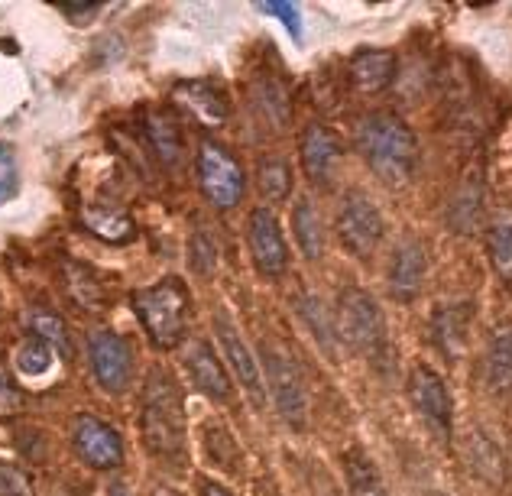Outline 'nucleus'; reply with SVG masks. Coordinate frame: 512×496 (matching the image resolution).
<instances>
[{"label":"nucleus","instance_id":"3","mask_svg":"<svg viewBox=\"0 0 512 496\" xmlns=\"http://www.w3.org/2000/svg\"><path fill=\"white\" fill-rule=\"evenodd\" d=\"M133 308H137L143 328L156 347L169 351V347H175L185 338L192 302H188V289L182 279L169 276L163 283L133 292Z\"/></svg>","mask_w":512,"mask_h":496},{"label":"nucleus","instance_id":"34","mask_svg":"<svg viewBox=\"0 0 512 496\" xmlns=\"http://www.w3.org/2000/svg\"><path fill=\"white\" fill-rule=\"evenodd\" d=\"M201 496H231L224 487H218V484H205L201 487Z\"/></svg>","mask_w":512,"mask_h":496},{"label":"nucleus","instance_id":"9","mask_svg":"<svg viewBox=\"0 0 512 496\" xmlns=\"http://www.w3.org/2000/svg\"><path fill=\"white\" fill-rule=\"evenodd\" d=\"M338 234H341V244L350 253L367 257L383 237V214L376 211V205L367 195H360V192L347 195V201L341 205V214H338Z\"/></svg>","mask_w":512,"mask_h":496},{"label":"nucleus","instance_id":"18","mask_svg":"<svg viewBox=\"0 0 512 496\" xmlns=\"http://www.w3.org/2000/svg\"><path fill=\"white\" fill-rule=\"evenodd\" d=\"M146 143L153 146L156 159L166 169H175L182 163V130L169 114H150L146 117Z\"/></svg>","mask_w":512,"mask_h":496},{"label":"nucleus","instance_id":"4","mask_svg":"<svg viewBox=\"0 0 512 496\" xmlns=\"http://www.w3.org/2000/svg\"><path fill=\"white\" fill-rule=\"evenodd\" d=\"M198 185L214 208L227 211L244 198L247 179L234 153L224 150L221 143L208 140V143H201V150H198Z\"/></svg>","mask_w":512,"mask_h":496},{"label":"nucleus","instance_id":"31","mask_svg":"<svg viewBox=\"0 0 512 496\" xmlns=\"http://www.w3.org/2000/svg\"><path fill=\"white\" fill-rule=\"evenodd\" d=\"M256 7L269 13V17H279L295 39H302V17H299V7L295 4H286V0H266V4H256Z\"/></svg>","mask_w":512,"mask_h":496},{"label":"nucleus","instance_id":"6","mask_svg":"<svg viewBox=\"0 0 512 496\" xmlns=\"http://www.w3.org/2000/svg\"><path fill=\"white\" fill-rule=\"evenodd\" d=\"M409 399L415 412L422 415L425 425L435 432V438L448 441L451 438V425H454V406H451V393L444 380L435 370L419 364L409 373Z\"/></svg>","mask_w":512,"mask_h":496},{"label":"nucleus","instance_id":"11","mask_svg":"<svg viewBox=\"0 0 512 496\" xmlns=\"http://www.w3.org/2000/svg\"><path fill=\"white\" fill-rule=\"evenodd\" d=\"M266 377H269V390H273L279 415L292 428H302L305 425V390H302V380H299L295 364L282 354L269 351L266 354Z\"/></svg>","mask_w":512,"mask_h":496},{"label":"nucleus","instance_id":"17","mask_svg":"<svg viewBox=\"0 0 512 496\" xmlns=\"http://www.w3.org/2000/svg\"><path fill=\"white\" fill-rule=\"evenodd\" d=\"M396 75V56L386 49H363L350 59V82L363 95H376L383 91Z\"/></svg>","mask_w":512,"mask_h":496},{"label":"nucleus","instance_id":"24","mask_svg":"<svg viewBox=\"0 0 512 496\" xmlns=\"http://www.w3.org/2000/svg\"><path fill=\"white\" fill-rule=\"evenodd\" d=\"M490 260L493 270L512 283V214H496L490 224Z\"/></svg>","mask_w":512,"mask_h":496},{"label":"nucleus","instance_id":"10","mask_svg":"<svg viewBox=\"0 0 512 496\" xmlns=\"http://www.w3.org/2000/svg\"><path fill=\"white\" fill-rule=\"evenodd\" d=\"M250 253H253V263L256 270L263 276H282L289 266V250H286V240H282L279 231V221L276 214L269 208H256L250 214Z\"/></svg>","mask_w":512,"mask_h":496},{"label":"nucleus","instance_id":"19","mask_svg":"<svg viewBox=\"0 0 512 496\" xmlns=\"http://www.w3.org/2000/svg\"><path fill=\"white\" fill-rule=\"evenodd\" d=\"M292 227H295V240H299V250L308 260H318L325 253V227H321V214L312 205V198L295 201Z\"/></svg>","mask_w":512,"mask_h":496},{"label":"nucleus","instance_id":"25","mask_svg":"<svg viewBox=\"0 0 512 496\" xmlns=\"http://www.w3.org/2000/svg\"><path fill=\"white\" fill-rule=\"evenodd\" d=\"M65 283H69V292L72 299L82 305V308H104V289H101V279L94 276L88 266H78V263H69V270H65Z\"/></svg>","mask_w":512,"mask_h":496},{"label":"nucleus","instance_id":"29","mask_svg":"<svg viewBox=\"0 0 512 496\" xmlns=\"http://www.w3.org/2000/svg\"><path fill=\"white\" fill-rule=\"evenodd\" d=\"M17 185H20V172H17V156L7 143H0V205L17 195Z\"/></svg>","mask_w":512,"mask_h":496},{"label":"nucleus","instance_id":"2","mask_svg":"<svg viewBox=\"0 0 512 496\" xmlns=\"http://www.w3.org/2000/svg\"><path fill=\"white\" fill-rule=\"evenodd\" d=\"M143 441L146 448L159 458H175L185 445V415H182V396L169 380V373L153 370L143 396Z\"/></svg>","mask_w":512,"mask_h":496},{"label":"nucleus","instance_id":"1","mask_svg":"<svg viewBox=\"0 0 512 496\" xmlns=\"http://www.w3.org/2000/svg\"><path fill=\"white\" fill-rule=\"evenodd\" d=\"M357 150L386 185H406L419 163L415 133L393 114L363 117L357 127Z\"/></svg>","mask_w":512,"mask_h":496},{"label":"nucleus","instance_id":"28","mask_svg":"<svg viewBox=\"0 0 512 496\" xmlns=\"http://www.w3.org/2000/svg\"><path fill=\"white\" fill-rule=\"evenodd\" d=\"M30 331L33 338L46 341L52 351H62L69 354V331H65V321L52 312H33L30 315Z\"/></svg>","mask_w":512,"mask_h":496},{"label":"nucleus","instance_id":"37","mask_svg":"<svg viewBox=\"0 0 512 496\" xmlns=\"http://www.w3.org/2000/svg\"><path fill=\"white\" fill-rule=\"evenodd\" d=\"M435 496H441V493H435Z\"/></svg>","mask_w":512,"mask_h":496},{"label":"nucleus","instance_id":"21","mask_svg":"<svg viewBox=\"0 0 512 496\" xmlns=\"http://www.w3.org/2000/svg\"><path fill=\"white\" fill-rule=\"evenodd\" d=\"M344 477H347L350 496H389L376 464L360 448L344 454Z\"/></svg>","mask_w":512,"mask_h":496},{"label":"nucleus","instance_id":"30","mask_svg":"<svg viewBox=\"0 0 512 496\" xmlns=\"http://www.w3.org/2000/svg\"><path fill=\"white\" fill-rule=\"evenodd\" d=\"M188 263L192 270H198L201 276H208L218 263V250H214V240L208 234H195L192 237V253H188Z\"/></svg>","mask_w":512,"mask_h":496},{"label":"nucleus","instance_id":"14","mask_svg":"<svg viewBox=\"0 0 512 496\" xmlns=\"http://www.w3.org/2000/svg\"><path fill=\"white\" fill-rule=\"evenodd\" d=\"M425 247L419 244L415 237L402 240L393 253V263H389V289H393V296L409 302L415 299V292L422 289V279H425Z\"/></svg>","mask_w":512,"mask_h":496},{"label":"nucleus","instance_id":"7","mask_svg":"<svg viewBox=\"0 0 512 496\" xmlns=\"http://www.w3.org/2000/svg\"><path fill=\"white\" fill-rule=\"evenodd\" d=\"M88 360L107 393H124L133 380V354L130 344L114 331H91L88 334Z\"/></svg>","mask_w":512,"mask_h":496},{"label":"nucleus","instance_id":"13","mask_svg":"<svg viewBox=\"0 0 512 496\" xmlns=\"http://www.w3.org/2000/svg\"><path fill=\"white\" fill-rule=\"evenodd\" d=\"M341 163V140L328 127L312 124L302 133V169L312 182H331Z\"/></svg>","mask_w":512,"mask_h":496},{"label":"nucleus","instance_id":"26","mask_svg":"<svg viewBox=\"0 0 512 496\" xmlns=\"http://www.w3.org/2000/svg\"><path fill=\"white\" fill-rule=\"evenodd\" d=\"M292 192V172L286 159H263L260 163V195L269 201H286Z\"/></svg>","mask_w":512,"mask_h":496},{"label":"nucleus","instance_id":"35","mask_svg":"<svg viewBox=\"0 0 512 496\" xmlns=\"http://www.w3.org/2000/svg\"><path fill=\"white\" fill-rule=\"evenodd\" d=\"M153 496H182V493H179V490H172V487H166V484H163V487H156V490H153Z\"/></svg>","mask_w":512,"mask_h":496},{"label":"nucleus","instance_id":"15","mask_svg":"<svg viewBox=\"0 0 512 496\" xmlns=\"http://www.w3.org/2000/svg\"><path fill=\"white\" fill-rule=\"evenodd\" d=\"M175 101H179L198 124L205 127H221L227 120V98L221 88H214L208 82H182L175 85Z\"/></svg>","mask_w":512,"mask_h":496},{"label":"nucleus","instance_id":"8","mask_svg":"<svg viewBox=\"0 0 512 496\" xmlns=\"http://www.w3.org/2000/svg\"><path fill=\"white\" fill-rule=\"evenodd\" d=\"M72 441L78 458L98 471H114L124 464V441L111 425L101 422L98 415H75L72 419Z\"/></svg>","mask_w":512,"mask_h":496},{"label":"nucleus","instance_id":"33","mask_svg":"<svg viewBox=\"0 0 512 496\" xmlns=\"http://www.w3.org/2000/svg\"><path fill=\"white\" fill-rule=\"evenodd\" d=\"M0 496H30L23 474L10 471V467H0Z\"/></svg>","mask_w":512,"mask_h":496},{"label":"nucleus","instance_id":"27","mask_svg":"<svg viewBox=\"0 0 512 496\" xmlns=\"http://www.w3.org/2000/svg\"><path fill=\"white\" fill-rule=\"evenodd\" d=\"M17 370L23 377H43L52 370V347L39 338H30L17 347Z\"/></svg>","mask_w":512,"mask_h":496},{"label":"nucleus","instance_id":"32","mask_svg":"<svg viewBox=\"0 0 512 496\" xmlns=\"http://www.w3.org/2000/svg\"><path fill=\"white\" fill-rule=\"evenodd\" d=\"M20 390L10 383V377L4 370H0V415H10V412H17L20 409Z\"/></svg>","mask_w":512,"mask_h":496},{"label":"nucleus","instance_id":"5","mask_svg":"<svg viewBox=\"0 0 512 496\" xmlns=\"http://www.w3.org/2000/svg\"><path fill=\"white\" fill-rule=\"evenodd\" d=\"M338 334L360 354H376L386 341L380 305L363 289H347L338 305Z\"/></svg>","mask_w":512,"mask_h":496},{"label":"nucleus","instance_id":"20","mask_svg":"<svg viewBox=\"0 0 512 496\" xmlns=\"http://www.w3.org/2000/svg\"><path fill=\"white\" fill-rule=\"evenodd\" d=\"M82 224L91 234H98L107 244H124L133 237V221L130 214L117 211V208H104V205H88L82 211Z\"/></svg>","mask_w":512,"mask_h":496},{"label":"nucleus","instance_id":"22","mask_svg":"<svg viewBox=\"0 0 512 496\" xmlns=\"http://www.w3.org/2000/svg\"><path fill=\"white\" fill-rule=\"evenodd\" d=\"M487 386L493 393H512V328L493 334L487 351Z\"/></svg>","mask_w":512,"mask_h":496},{"label":"nucleus","instance_id":"12","mask_svg":"<svg viewBox=\"0 0 512 496\" xmlns=\"http://www.w3.org/2000/svg\"><path fill=\"white\" fill-rule=\"evenodd\" d=\"M214 331H218V344L227 357V364L234 367L237 380L244 383V390L256 399L263 402V380H260V367H256V360L250 354V347L240 341V334L234 328V321L227 315H214Z\"/></svg>","mask_w":512,"mask_h":496},{"label":"nucleus","instance_id":"23","mask_svg":"<svg viewBox=\"0 0 512 496\" xmlns=\"http://www.w3.org/2000/svg\"><path fill=\"white\" fill-rule=\"evenodd\" d=\"M467 318H470V308H464V305L441 308V312L435 315V338L448 354H457L464 347Z\"/></svg>","mask_w":512,"mask_h":496},{"label":"nucleus","instance_id":"36","mask_svg":"<svg viewBox=\"0 0 512 496\" xmlns=\"http://www.w3.org/2000/svg\"><path fill=\"white\" fill-rule=\"evenodd\" d=\"M111 496H130V493H127L124 487H120V484H114V487H111Z\"/></svg>","mask_w":512,"mask_h":496},{"label":"nucleus","instance_id":"16","mask_svg":"<svg viewBox=\"0 0 512 496\" xmlns=\"http://www.w3.org/2000/svg\"><path fill=\"white\" fill-rule=\"evenodd\" d=\"M185 367L192 373L195 386L211 399H231V380H227V370L221 367L218 354L211 351L208 341H195L185 354Z\"/></svg>","mask_w":512,"mask_h":496}]
</instances>
